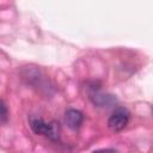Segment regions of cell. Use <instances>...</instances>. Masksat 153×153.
Listing matches in <instances>:
<instances>
[{"label": "cell", "mask_w": 153, "mask_h": 153, "mask_svg": "<svg viewBox=\"0 0 153 153\" xmlns=\"http://www.w3.org/2000/svg\"><path fill=\"white\" fill-rule=\"evenodd\" d=\"M57 124L59 123H55V122L48 123L39 117L31 118V121H30V127L35 134L45 135L50 140H57L59 139V126Z\"/></svg>", "instance_id": "obj_1"}, {"label": "cell", "mask_w": 153, "mask_h": 153, "mask_svg": "<svg viewBox=\"0 0 153 153\" xmlns=\"http://www.w3.org/2000/svg\"><path fill=\"white\" fill-rule=\"evenodd\" d=\"M152 110H153V109H152Z\"/></svg>", "instance_id": "obj_7"}, {"label": "cell", "mask_w": 153, "mask_h": 153, "mask_svg": "<svg viewBox=\"0 0 153 153\" xmlns=\"http://www.w3.org/2000/svg\"><path fill=\"white\" fill-rule=\"evenodd\" d=\"M129 117H130V114L129 111L126 109V108H117L114 110V112L110 115L109 120H108V126L111 130H115V131H118L121 129H123L128 122H129Z\"/></svg>", "instance_id": "obj_2"}, {"label": "cell", "mask_w": 153, "mask_h": 153, "mask_svg": "<svg viewBox=\"0 0 153 153\" xmlns=\"http://www.w3.org/2000/svg\"><path fill=\"white\" fill-rule=\"evenodd\" d=\"M90 98L92 99V102L99 106H104V105H110L111 103L116 102V98H114L111 94H103V93H98V92H94V93H91Z\"/></svg>", "instance_id": "obj_4"}, {"label": "cell", "mask_w": 153, "mask_h": 153, "mask_svg": "<svg viewBox=\"0 0 153 153\" xmlns=\"http://www.w3.org/2000/svg\"><path fill=\"white\" fill-rule=\"evenodd\" d=\"M7 117H8V114H7V108H6V104L4 100H1V123L5 124L6 121H7Z\"/></svg>", "instance_id": "obj_5"}, {"label": "cell", "mask_w": 153, "mask_h": 153, "mask_svg": "<svg viewBox=\"0 0 153 153\" xmlns=\"http://www.w3.org/2000/svg\"><path fill=\"white\" fill-rule=\"evenodd\" d=\"M93 153H117L115 149H111V148H106V149H98V151H94Z\"/></svg>", "instance_id": "obj_6"}, {"label": "cell", "mask_w": 153, "mask_h": 153, "mask_svg": "<svg viewBox=\"0 0 153 153\" xmlns=\"http://www.w3.org/2000/svg\"><path fill=\"white\" fill-rule=\"evenodd\" d=\"M65 121L69 128L78 129L84 121V115L76 109H68L65 114Z\"/></svg>", "instance_id": "obj_3"}]
</instances>
